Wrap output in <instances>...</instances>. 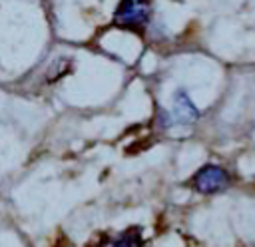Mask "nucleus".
Returning a JSON list of instances; mask_svg holds the SVG:
<instances>
[{
  "mask_svg": "<svg viewBox=\"0 0 255 247\" xmlns=\"http://www.w3.org/2000/svg\"><path fill=\"white\" fill-rule=\"evenodd\" d=\"M189 185L203 195L221 193L231 185V173L221 165L205 163L193 173V177L189 179Z\"/></svg>",
  "mask_w": 255,
  "mask_h": 247,
  "instance_id": "1",
  "label": "nucleus"
},
{
  "mask_svg": "<svg viewBox=\"0 0 255 247\" xmlns=\"http://www.w3.org/2000/svg\"><path fill=\"white\" fill-rule=\"evenodd\" d=\"M151 16L149 0H122L114 14V26L128 30H141Z\"/></svg>",
  "mask_w": 255,
  "mask_h": 247,
  "instance_id": "2",
  "label": "nucleus"
},
{
  "mask_svg": "<svg viewBox=\"0 0 255 247\" xmlns=\"http://www.w3.org/2000/svg\"><path fill=\"white\" fill-rule=\"evenodd\" d=\"M199 110L195 108V104L191 102V98L187 96L185 90H175L173 94V108L169 112L171 118V125L179 124V125H191L193 122L199 120Z\"/></svg>",
  "mask_w": 255,
  "mask_h": 247,
  "instance_id": "3",
  "label": "nucleus"
},
{
  "mask_svg": "<svg viewBox=\"0 0 255 247\" xmlns=\"http://www.w3.org/2000/svg\"><path fill=\"white\" fill-rule=\"evenodd\" d=\"M102 247H143V231H141V227L131 225V227L124 229L120 235L106 239Z\"/></svg>",
  "mask_w": 255,
  "mask_h": 247,
  "instance_id": "4",
  "label": "nucleus"
}]
</instances>
